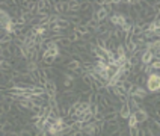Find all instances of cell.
Here are the masks:
<instances>
[{
  "mask_svg": "<svg viewBox=\"0 0 160 136\" xmlns=\"http://www.w3.org/2000/svg\"><path fill=\"white\" fill-rule=\"evenodd\" d=\"M145 85H147V91H148V92H152V94L159 92L160 91V76H159V73H151V74H148Z\"/></svg>",
  "mask_w": 160,
  "mask_h": 136,
  "instance_id": "6da1fadb",
  "label": "cell"
},
{
  "mask_svg": "<svg viewBox=\"0 0 160 136\" xmlns=\"http://www.w3.org/2000/svg\"><path fill=\"white\" fill-rule=\"evenodd\" d=\"M132 115L134 117V119H136V123H138V124H143V123H147V121L150 119V115H148L143 109H138V110H134Z\"/></svg>",
  "mask_w": 160,
  "mask_h": 136,
  "instance_id": "7a4b0ae2",
  "label": "cell"
},
{
  "mask_svg": "<svg viewBox=\"0 0 160 136\" xmlns=\"http://www.w3.org/2000/svg\"><path fill=\"white\" fill-rule=\"evenodd\" d=\"M130 115H132V110L128 109L127 103H124V104L121 106V109L118 110V117H119V119H127Z\"/></svg>",
  "mask_w": 160,
  "mask_h": 136,
  "instance_id": "3957f363",
  "label": "cell"
},
{
  "mask_svg": "<svg viewBox=\"0 0 160 136\" xmlns=\"http://www.w3.org/2000/svg\"><path fill=\"white\" fill-rule=\"evenodd\" d=\"M47 80H48V79H47V76H45L44 70L39 68V70H38V86H42V88H44Z\"/></svg>",
  "mask_w": 160,
  "mask_h": 136,
  "instance_id": "277c9868",
  "label": "cell"
},
{
  "mask_svg": "<svg viewBox=\"0 0 160 136\" xmlns=\"http://www.w3.org/2000/svg\"><path fill=\"white\" fill-rule=\"evenodd\" d=\"M92 97V91H86V92H80L79 94V101L80 103H89Z\"/></svg>",
  "mask_w": 160,
  "mask_h": 136,
  "instance_id": "5b68a950",
  "label": "cell"
},
{
  "mask_svg": "<svg viewBox=\"0 0 160 136\" xmlns=\"http://www.w3.org/2000/svg\"><path fill=\"white\" fill-rule=\"evenodd\" d=\"M80 11V2L79 0H71L68 2V12H77Z\"/></svg>",
  "mask_w": 160,
  "mask_h": 136,
  "instance_id": "8992f818",
  "label": "cell"
},
{
  "mask_svg": "<svg viewBox=\"0 0 160 136\" xmlns=\"http://www.w3.org/2000/svg\"><path fill=\"white\" fill-rule=\"evenodd\" d=\"M20 113H21V112H20V109H18L17 103L14 101V103L11 104V110H9L8 117H17V115H20Z\"/></svg>",
  "mask_w": 160,
  "mask_h": 136,
  "instance_id": "52a82bcc",
  "label": "cell"
},
{
  "mask_svg": "<svg viewBox=\"0 0 160 136\" xmlns=\"http://www.w3.org/2000/svg\"><path fill=\"white\" fill-rule=\"evenodd\" d=\"M92 6V2H89V0H85V2H80V11H83V12H86L89 11Z\"/></svg>",
  "mask_w": 160,
  "mask_h": 136,
  "instance_id": "ba28073f",
  "label": "cell"
},
{
  "mask_svg": "<svg viewBox=\"0 0 160 136\" xmlns=\"http://www.w3.org/2000/svg\"><path fill=\"white\" fill-rule=\"evenodd\" d=\"M132 86H133V83H132V82H128V80H125V82H122V83H121V88H122L127 94H128V91L132 89Z\"/></svg>",
  "mask_w": 160,
  "mask_h": 136,
  "instance_id": "9c48e42d",
  "label": "cell"
},
{
  "mask_svg": "<svg viewBox=\"0 0 160 136\" xmlns=\"http://www.w3.org/2000/svg\"><path fill=\"white\" fill-rule=\"evenodd\" d=\"M136 126H139V124L136 123V119H134L133 115H130V117L127 118V127H136Z\"/></svg>",
  "mask_w": 160,
  "mask_h": 136,
  "instance_id": "30bf717a",
  "label": "cell"
},
{
  "mask_svg": "<svg viewBox=\"0 0 160 136\" xmlns=\"http://www.w3.org/2000/svg\"><path fill=\"white\" fill-rule=\"evenodd\" d=\"M11 104H12V103H9V101H3V103H2V108H3L5 115H8L9 113V110H11Z\"/></svg>",
  "mask_w": 160,
  "mask_h": 136,
  "instance_id": "8fae6325",
  "label": "cell"
},
{
  "mask_svg": "<svg viewBox=\"0 0 160 136\" xmlns=\"http://www.w3.org/2000/svg\"><path fill=\"white\" fill-rule=\"evenodd\" d=\"M63 86L65 88H70V86H72V82L70 79H63Z\"/></svg>",
  "mask_w": 160,
  "mask_h": 136,
  "instance_id": "7c38bea8",
  "label": "cell"
}]
</instances>
